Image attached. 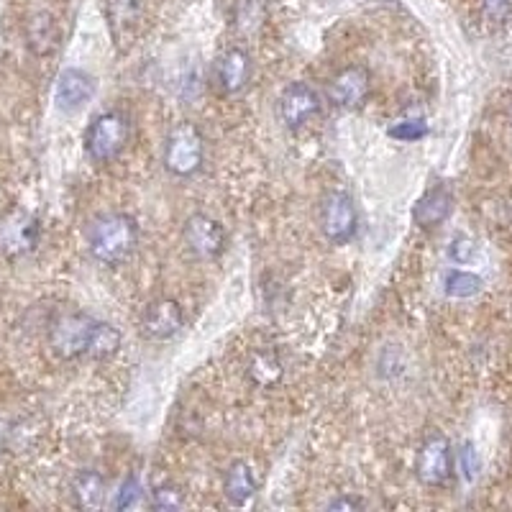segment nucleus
I'll return each instance as SVG.
<instances>
[{"mask_svg": "<svg viewBox=\"0 0 512 512\" xmlns=\"http://www.w3.org/2000/svg\"><path fill=\"white\" fill-rule=\"evenodd\" d=\"M123 336L116 326L88 313H64L49 328V346L64 361H105L121 351Z\"/></svg>", "mask_w": 512, "mask_h": 512, "instance_id": "nucleus-1", "label": "nucleus"}, {"mask_svg": "<svg viewBox=\"0 0 512 512\" xmlns=\"http://www.w3.org/2000/svg\"><path fill=\"white\" fill-rule=\"evenodd\" d=\"M139 221L128 213H103L88 228V251L103 267H121L139 246Z\"/></svg>", "mask_w": 512, "mask_h": 512, "instance_id": "nucleus-2", "label": "nucleus"}, {"mask_svg": "<svg viewBox=\"0 0 512 512\" xmlns=\"http://www.w3.org/2000/svg\"><path fill=\"white\" fill-rule=\"evenodd\" d=\"M205 162V136L192 121L169 128L162 144V164L172 177L198 175Z\"/></svg>", "mask_w": 512, "mask_h": 512, "instance_id": "nucleus-3", "label": "nucleus"}, {"mask_svg": "<svg viewBox=\"0 0 512 512\" xmlns=\"http://www.w3.org/2000/svg\"><path fill=\"white\" fill-rule=\"evenodd\" d=\"M131 139V118L123 111H103L85 131V154L90 162H113L121 157Z\"/></svg>", "mask_w": 512, "mask_h": 512, "instance_id": "nucleus-4", "label": "nucleus"}, {"mask_svg": "<svg viewBox=\"0 0 512 512\" xmlns=\"http://www.w3.org/2000/svg\"><path fill=\"white\" fill-rule=\"evenodd\" d=\"M318 226L323 239L333 246H346L359 233V210L354 198L344 190H331L323 195L318 210Z\"/></svg>", "mask_w": 512, "mask_h": 512, "instance_id": "nucleus-5", "label": "nucleus"}, {"mask_svg": "<svg viewBox=\"0 0 512 512\" xmlns=\"http://www.w3.org/2000/svg\"><path fill=\"white\" fill-rule=\"evenodd\" d=\"M456 469V454L454 446L441 433H431L418 448L415 456V474H418L420 484L433 489L446 487L454 479Z\"/></svg>", "mask_w": 512, "mask_h": 512, "instance_id": "nucleus-6", "label": "nucleus"}, {"mask_svg": "<svg viewBox=\"0 0 512 512\" xmlns=\"http://www.w3.org/2000/svg\"><path fill=\"white\" fill-rule=\"evenodd\" d=\"M182 244L200 262H213L226 251V228L208 213H192L182 226Z\"/></svg>", "mask_w": 512, "mask_h": 512, "instance_id": "nucleus-7", "label": "nucleus"}, {"mask_svg": "<svg viewBox=\"0 0 512 512\" xmlns=\"http://www.w3.org/2000/svg\"><path fill=\"white\" fill-rule=\"evenodd\" d=\"M41 226L31 213L21 208H11L0 216V256L21 259L31 254L39 244Z\"/></svg>", "mask_w": 512, "mask_h": 512, "instance_id": "nucleus-8", "label": "nucleus"}, {"mask_svg": "<svg viewBox=\"0 0 512 512\" xmlns=\"http://www.w3.org/2000/svg\"><path fill=\"white\" fill-rule=\"evenodd\" d=\"M369 93H372V75L361 64H351V67L336 72L328 80L326 88L328 103L338 111H356V108L367 103Z\"/></svg>", "mask_w": 512, "mask_h": 512, "instance_id": "nucleus-9", "label": "nucleus"}, {"mask_svg": "<svg viewBox=\"0 0 512 512\" xmlns=\"http://www.w3.org/2000/svg\"><path fill=\"white\" fill-rule=\"evenodd\" d=\"M185 310L172 297H157L146 305L139 318V331L146 341H169L180 333Z\"/></svg>", "mask_w": 512, "mask_h": 512, "instance_id": "nucleus-10", "label": "nucleus"}, {"mask_svg": "<svg viewBox=\"0 0 512 512\" xmlns=\"http://www.w3.org/2000/svg\"><path fill=\"white\" fill-rule=\"evenodd\" d=\"M277 113L290 131L308 126L320 113L318 90L310 88L308 82H290L277 100Z\"/></svg>", "mask_w": 512, "mask_h": 512, "instance_id": "nucleus-11", "label": "nucleus"}, {"mask_svg": "<svg viewBox=\"0 0 512 512\" xmlns=\"http://www.w3.org/2000/svg\"><path fill=\"white\" fill-rule=\"evenodd\" d=\"M103 13L111 31L113 47L126 52L136 41L141 24V3L139 0H103Z\"/></svg>", "mask_w": 512, "mask_h": 512, "instance_id": "nucleus-12", "label": "nucleus"}, {"mask_svg": "<svg viewBox=\"0 0 512 512\" xmlns=\"http://www.w3.org/2000/svg\"><path fill=\"white\" fill-rule=\"evenodd\" d=\"M254 75V62L244 47H231L216 59V85L221 93L239 95L249 88Z\"/></svg>", "mask_w": 512, "mask_h": 512, "instance_id": "nucleus-13", "label": "nucleus"}, {"mask_svg": "<svg viewBox=\"0 0 512 512\" xmlns=\"http://www.w3.org/2000/svg\"><path fill=\"white\" fill-rule=\"evenodd\" d=\"M95 77L85 70H64L54 85V103L62 113H77L93 100Z\"/></svg>", "mask_w": 512, "mask_h": 512, "instance_id": "nucleus-14", "label": "nucleus"}, {"mask_svg": "<svg viewBox=\"0 0 512 512\" xmlns=\"http://www.w3.org/2000/svg\"><path fill=\"white\" fill-rule=\"evenodd\" d=\"M454 213V195L446 185H433L423 192V198L415 203L413 221L418 228H438L441 223L448 221V216Z\"/></svg>", "mask_w": 512, "mask_h": 512, "instance_id": "nucleus-15", "label": "nucleus"}, {"mask_svg": "<svg viewBox=\"0 0 512 512\" xmlns=\"http://www.w3.org/2000/svg\"><path fill=\"white\" fill-rule=\"evenodd\" d=\"M256 492V479L251 466L244 461H233L223 474V495L231 505H246Z\"/></svg>", "mask_w": 512, "mask_h": 512, "instance_id": "nucleus-16", "label": "nucleus"}, {"mask_svg": "<svg viewBox=\"0 0 512 512\" xmlns=\"http://www.w3.org/2000/svg\"><path fill=\"white\" fill-rule=\"evenodd\" d=\"M72 495H75L77 507L82 510H100L105 505V479L93 469H85L72 482Z\"/></svg>", "mask_w": 512, "mask_h": 512, "instance_id": "nucleus-17", "label": "nucleus"}, {"mask_svg": "<svg viewBox=\"0 0 512 512\" xmlns=\"http://www.w3.org/2000/svg\"><path fill=\"white\" fill-rule=\"evenodd\" d=\"M484 280L479 274L466 272V269H448L443 274V292L454 300H469V297H477L482 292Z\"/></svg>", "mask_w": 512, "mask_h": 512, "instance_id": "nucleus-18", "label": "nucleus"}, {"mask_svg": "<svg viewBox=\"0 0 512 512\" xmlns=\"http://www.w3.org/2000/svg\"><path fill=\"white\" fill-rule=\"evenodd\" d=\"M246 372H249L251 382H254L256 387L269 390V387H274V384L282 379V361L274 354H267V351H264V354H256L254 359H251Z\"/></svg>", "mask_w": 512, "mask_h": 512, "instance_id": "nucleus-19", "label": "nucleus"}, {"mask_svg": "<svg viewBox=\"0 0 512 512\" xmlns=\"http://www.w3.org/2000/svg\"><path fill=\"white\" fill-rule=\"evenodd\" d=\"M428 134H431L428 121L420 116L397 118V121H392L390 128H387V136L400 141V144H415V141H423Z\"/></svg>", "mask_w": 512, "mask_h": 512, "instance_id": "nucleus-20", "label": "nucleus"}, {"mask_svg": "<svg viewBox=\"0 0 512 512\" xmlns=\"http://www.w3.org/2000/svg\"><path fill=\"white\" fill-rule=\"evenodd\" d=\"M29 47L36 54H49L57 47V26L49 16H36L31 18L29 26Z\"/></svg>", "mask_w": 512, "mask_h": 512, "instance_id": "nucleus-21", "label": "nucleus"}, {"mask_svg": "<svg viewBox=\"0 0 512 512\" xmlns=\"http://www.w3.org/2000/svg\"><path fill=\"white\" fill-rule=\"evenodd\" d=\"M264 18H267V8L262 0H241L236 11V31L244 36L256 34L264 26Z\"/></svg>", "mask_w": 512, "mask_h": 512, "instance_id": "nucleus-22", "label": "nucleus"}, {"mask_svg": "<svg viewBox=\"0 0 512 512\" xmlns=\"http://www.w3.org/2000/svg\"><path fill=\"white\" fill-rule=\"evenodd\" d=\"M144 487H141V482L136 477H126L121 482V487H118L116 492V500H113V507L116 510H136V507L144 502Z\"/></svg>", "mask_w": 512, "mask_h": 512, "instance_id": "nucleus-23", "label": "nucleus"}, {"mask_svg": "<svg viewBox=\"0 0 512 512\" xmlns=\"http://www.w3.org/2000/svg\"><path fill=\"white\" fill-rule=\"evenodd\" d=\"M456 464H459V472L466 482H477L479 472H482V459H479V451L472 441L461 443L459 454H456Z\"/></svg>", "mask_w": 512, "mask_h": 512, "instance_id": "nucleus-24", "label": "nucleus"}, {"mask_svg": "<svg viewBox=\"0 0 512 512\" xmlns=\"http://www.w3.org/2000/svg\"><path fill=\"white\" fill-rule=\"evenodd\" d=\"M152 507H157V510H180V507H185V492L172 482L159 484L152 492Z\"/></svg>", "mask_w": 512, "mask_h": 512, "instance_id": "nucleus-25", "label": "nucleus"}, {"mask_svg": "<svg viewBox=\"0 0 512 512\" xmlns=\"http://www.w3.org/2000/svg\"><path fill=\"white\" fill-rule=\"evenodd\" d=\"M479 254L477 241L469 239V236H456L451 244H448V259L454 264H472Z\"/></svg>", "mask_w": 512, "mask_h": 512, "instance_id": "nucleus-26", "label": "nucleus"}, {"mask_svg": "<svg viewBox=\"0 0 512 512\" xmlns=\"http://www.w3.org/2000/svg\"><path fill=\"white\" fill-rule=\"evenodd\" d=\"M482 16L487 24H507L512 18V0H482Z\"/></svg>", "mask_w": 512, "mask_h": 512, "instance_id": "nucleus-27", "label": "nucleus"}, {"mask_svg": "<svg viewBox=\"0 0 512 512\" xmlns=\"http://www.w3.org/2000/svg\"><path fill=\"white\" fill-rule=\"evenodd\" d=\"M359 507H364V502L351 500V497H338V500L328 502V510H359Z\"/></svg>", "mask_w": 512, "mask_h": 512, "instance_id": "nucleus-28", "label": "nucleus"}]
</instances>
